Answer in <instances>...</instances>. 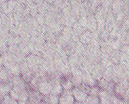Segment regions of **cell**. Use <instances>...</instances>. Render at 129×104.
I'll use <instances>...</instances> for the list:
<instances>
[{
  "label": "cell",
  "mask_w": 129,
  "mask_h": 104,
  "mask_svg": "<svg viewBox=\"0 0 129 104\" xmlns=\"http://www.w3.org/2000/svg\"><path fill=\"white\" fill-rule=\"evenodd\" d=\"M40 104H48V103H47L46 102V101H45L44 100H41V102H40Z\"/></svg>",
  "instance_id": "603a6c76"
},
{
  "label": "cell",
  "mask_w": 129,
  "mask_h": 104,
  "mask_svg": "<svg viewBox=\"0 0 129 104\" xmlns=\"http://www.w3.org/2000/svg\"><path fill=\"white\" fill-rule=\"evenodd\" d=\"M74 104H86L85 102H79V101H75Z\"/></svg>",
  "instance_id": "7402d4cb"
},
{
  "label": "cell",
  "mask_w": 129,
  "mask_h": 104,
  "mask_svg": "<svg viewBox=\"0 0 129 104\" xmlns=\"http://www.w3.org/2000/svg\"><path fill=\"white\" fill-rule=\"evenodd\" d=\"M39 92L43 96L52 93V87L48 82H41L39 85Z\"/></svg>",
  "instance_id": "8992f818"
},
{
  "label": "cell",
  "mask_w": 129,
  "mask_h": 104,
  "mask_svg": "<svg viewBox=\"0 0 129 104\" xmlns=\"http://www.w3.org/2000/svg\"><path fill=\"white\" fill-rule=\"evenodd\" d=\"M72 94L73 95L74 98L76 101H79V102H85L86 99H87L88 96L87 94H85L83 92L79 91L76 87H74L72 90H71Z\"/></svg>",
  "instance_id": "52a82bcc"
},
{
  "label": "cell",
  "mask_w": 129,
  "mask_h": 104,
  "mask_svg": "<svg viewBox=\"0 0 129 104\" xmlns=\"http://www.w3.org/2000/svg\"><path fill=\"white\" fill-rule=\"evenodd\" d=\"M2 95H3V94H2V93H1V92H0V96H2Z\"/></svg>",
  "instance_id": "d4e9b609"
},
{
  "label": "cell",
  "mask_w": 129,
  "mask_h": 104,
  "mask_svg": "<svg viewBox=\"0 0 129 104\" xmlns=\"http://www.w3.org/2000/svg\"><path fill=\"white\" fill-rule=\"evenodd\" d=\"M20 76L26 84H28L31 81V80L32 79V78H33V76H34V72L29 68V69L24 71V72H21Z\"/></svg>",
  "instance_id": "7c38bea8"
},
{
  "label": "cell",
  "mask_w": 129,
  "mask_h": 104,
  "mask_svg": "<svg viewBox=\"0 0 129 104\" xmlns=\"http://www.w3.org/2000/svg\"><path fill=\"white\" fill-rule=\"evenodd\" d=\"M2 51H1V50H0V57L2 56Z\"/></svg>",
  "instance_id": "cb8c5ba5"
},
{
  "label": "cell",
  "mask_w": 129,
  "mask_h": 104,
  "mask_svg": "<svg viewBox=\"0 0 129 104\" xmlns=\"http://www.w3.org/2000/svg\"><path fill=\"white\" fill-rule=\"evenodd\" d=\"M121 99L116 96V95H113L112 100L110 104H121Z\"/></svg>",
  "instance_id": "ffe728a7"
},
{
  "label": "cell",
  "mask_w": 129,
  "mask_h": 104,
  "mask_svg": "<svg viewBox=\"0 0 129 104\" xmlns=\"http://www.w3.org/2000/svg\"><path fill=\"white\" fill-rule=\"evenodd\" d=\"M28 99L26 104H40L42 100L43 95L39 92H34L31 90H28Z\"/></svg>",
  "instance_id": "5b68a950"
},
{
  "label": "cell",
  "mask_w": 129,
  "mask_h": 104,
  "mask_svg": "<svg viewBox=\"0 0 129 104\" xmlns=\"http://www.w3.org/2000/svg\"><path fill=\"white\" fill-rule=\"evenodd\" d=\"M120 51L126 53V54H128L129 55V45H123V47H122V48H121Z\"/></svg>",
  "instance_id": "44dd1931"
},
{
  "label": "cell",
  "mask_w": 129,
  "mask_h": 104,
  "mask_svg": "<svg viewBox=\"0 0 129 104\" xmlns=\"http://www.w3.org/2000/svg\"><path fill=\"white\" fill-rule=\"evenodd\" d=\"M85 102L86 104H101L99 96L93 95H88Z\"/></svg>",
  "instance_id": "e0dca14e"
},
{
  "label": "cell",
  "mask_w": 129,
  "mask_h": 104,
  "mask_svg": "<svg viewBox=\"0 0 129 104\" xmlns=\"http://www.w3.org/2000/svg\"><path fill=\"white\" fill-rule=\"evenodd\" d=\"M110 60L115 65L119 64V58H120V51L119 50H112L109 54Z\"/></svg>",
  "instance_id": "5bb4252c"
},
{
  "label": "cell",
  "mask_w": 129,
  "mask_h": 104,
  "mask_svg": "<svg viewBox=\"0 0 129 104\" xmlns=\"http://www.w3.org/2000/svg\"><path fill=\"white\" fill-rule=\"evenodd\" d=\"M105 68L100 63H94L91 70L90 74L94 77V79L98 82L103 78V74L104 72Z\"/></svg>",
  "instance_id": "7a4b0ae2"
},
{
  "label": "cell",
  "mask_w": 129,
  "mask_h": 104,
  "mask_svg": "<svg viewBox=\"0 0 129 104\" xmlns=\"http://www.w3.org/2000/svg\"><path fill=\"white\" fill-rule=\"evenodd\" d=\"M64 77H66V78L72 83V85H74V87L83 82L82 78H81V76H79V75L70 74L69 75H68V76H64Z\"/></svg>",
  "instance_id": "8fae6325"
},
{
  "label": "cell",
  "mask_w": 129,
  "mask_h": 104,
  "mask_svg": "<svg viewBox=\"0 0 129 104\" xmlns=\"http://www.w3.org/2000/svg\"><path fill=\"white\" fill-rule=\"evenodd\" d=\"M75 87L78 89H79V91H81V92H83V93H85V94H87V96L89 95L91 88H92V87L89 86V85H87V84H85V83H84V82L81 83L80 84H79V85H77L76 87Z\"/></svg>",
  "instance_id": "4fadbf2b"
},
{
  "label": "cell",
  "mask_w": 129,
  "mask_h": 104,
  "mask_svg": "<svg viewBox=\"0 0 129 104\" xmlns=\"http://www.w3.org/2000/svg\"><path fill=\"white\" fill-rule=\"evenodd\" d=\"M61 84L62 87L64 90H68V91H71L72 89L74 87V85H72V84L71 83L66 77H62L61 78Z\"/></svg>",
  "instance_id": "9a60e30c"
},
{
  "label": "cell",
  "mask_w": 129,
  "mask_h": 104,
  "mask_svg": "<svg viewBox=\"0 0 129 104\" xmlns=\"http://www.w3.org/2000/svg\"><path fill=\"white\" fill-rule=\"evenodd\" d=\"M76 101L71 91L63 89L59 95V104H74Z\"/></svg>",
  "instance_id": "3957f363"
},
{
  "label": "cell",
  "mask_w": 129,
  "mask_h": 104,
  "mask_svg": "<svg viewBox=\"0 0 129 104\" xmlns=\"http://www.w3.org/2000/svg\"><path fill=\"white\" fill-rule=\"evenodd\" d=\"M0 104H1V103H0Z\"/></svg>",
  "instance_id": "484cf974"
},
{
  "label": "cell",
  "mask_w": 129,
  "mask_h": 104,
  "mask_svg": "<svg viewBox=\"0 0 129 104\" xmlns=\"http://www.w3.org/2000/svg\"><path fill=\"white\" fill-rule=\"evenodd\" d=\"M113 72H114V74L117 76V78H119V79L127 78L125 70H124L123 68L122 67L121 65H120L119 64L114 65V66L113 67Z\"/></svg>",
  "instance_id": "30bf717a"
},
{
  "label": "cell",
  "mask_w": 129,
  "mask_h": 104,
  "mask_svg": "<svg viewBox=\"0 0 129 104\" xmlns=\"http://www.w3.org/2000/svg\"><path fill=\"white\" fill-rule=\"evenodd\" d=\"M18 65H19V67L21 70V72H24V71H25V70H26L27 69H29V66H28V63H27V62H26V60L19 62V63H18Z\"/></svg>",
  "instance_id": "ac0fdd59"
},
{
  "label": "cell",
  "mask_w": 129,
  "mask_h": 104,
  "mask_svg": "<svg viewBox=\"0 0 129 104\" xmlns=\"http://www.w3.org/2000/svg\"><path fill=\"white\" fill-rule=\"evenodd\" d=\"M42 100H44L48 104H59V96L54 94H47L43 96Z\"/></svg>",
  "instance_id": "9c48e42d"
},
{
  "label": "cell",
  "mask_w": 129,
  "mask_h": 104,
  "mask_svg": "<svg viewBox=\"0 0 129 104\" xmlns=\"http://www.w3.org/2000/svg\"><path fill=\"white\" fill-rule=\"evenodd\" d=\"M81 77L82 78L83 82L87 84L90 87H94L97 85V81L94 78L90 72L88 71H85V70H82L81 73Z\"/></svg>",
  "instance_id": "277c9868"
},
{
  "label": "cell",
  "mask_w": 129,
  "mask_h": 104,
  "mask_svg": "<svg viewBox=\"0 0 129 104\" xmlns=\"http://www.w3.org/2000/svg\"><path fill=\"white\" fill-rule=\"evenodd\" d=\"M18 48H19V50L23 54H25V56H28V54L30 53V51L29 47H28V44L25 42H21L19 43L18 44Z\"/></svg>",
  "instance_id": "2e32d148"
},
{
  "label": "cell",
  "mask_w": 129,
  "mask_h": 104,
  "mask_svg": "<svg viewBox=\"0 0 129 104\" xmlns=\"http://www.w3.org/2000/svg\"><path fill=\"white\" fill-rule=\"evenodd\" d=\"M113 95L109 94L107 91L100 90L99 98H100L101 104H110L112 100Z\"/></svg>",
  "instance_id": "ba28073f"
},
{
  "label": "cell",
  "mask_w": 129,
  "mask_h": 104,
  "mask_svg": "<svg viewBox=\"0 0 129 104\" xmlns=\"http://www.w3.org/2000/svg\"><path fill=\"white\" fill-rule=\"evenodd\" d=\"M116 84L112 81L108 82L103 78H101L100 81L97 82V86L101 90L107 91L111 95H114V87Z\"/></svg>",
  "instance_id": "6da1fadb"
},
{
  "label": "cell",
  "mask_w": 129,
  "mask_h": 104,
  "mask_svg": "<svg viewBox=\"0 0 129 104\" xmlns=\"http://www.w3.org/2000/svg\"><path fill=\"white\" fill-rule=\"evenodd\" d=\"M100 90L101 89H100L97 86V85L96 86L92 87L91 88L89 95H93V96H99Z\"/></svg>",
  "instance_id": "d6986e66"
}]
</instances>
